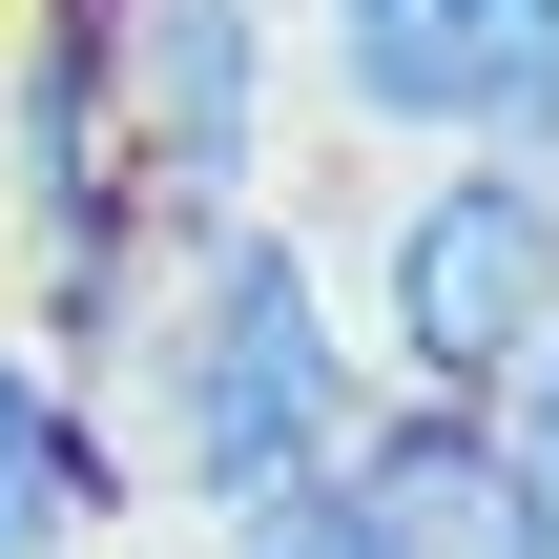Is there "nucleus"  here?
<instances>
[{
	"label": "nucleus",
	"mask_w": 559,
	"mask_h": 559,
	"mask_svg": "<svg viewBox=\"0 0 559 559\" xmlns=\"http://www.w3.org/2000/svg\"><path fill=\"white\" fill-rule=\"evenodd\" d=\"M124 187L166 228L270 207V0H124Z\"/></svg>",
	"instance_id": "nucleus-4"
},
{
	"label": "nucleus",
	"mask_w": 559,
	"mask_h": 559,
	"mask_svg": "<svg viewBox=\"0 0 559 559\" xmlns=\"http://www.w3.org/2000/svg\"><path fill=\"white\" fill-rule=\"evenodd\" d=\"M207 559H353V498H270V519H207Z\"/></svg>",
	"instance_id": "nucleus-8"
},
{
	"label": "nucleus",
	"mask_w": 559,
	"mask_h": 559,
	"mask_svg": "<svg viewBox=\"0 0 559 559\" xmlns=\"http://www.w3.org/2000/svg\"><path fill=\"white\" fill-rule=\"evenodd\" d=\"M124 415V477H166V519H270V498H332V456L373 436V353H353V290L290 207H228V228H166V290L104 373Z\"/></svg>",
	"instance_id": "nucleus-1"
},
{
	"label": "nucleus",
	"mask_w": 559,
	"mask_h": 559,
	"mask_svg": "<svg viewBox=\"0 0 559 559\" xmlns=\"http://www.w3.org/2000/svg\"><path fill=\"white\" fill-rule=\"evenodd\" d=\"M145 519V477H124V415L41 353V332H0V559H83Z\"/></svg>",
	"instance_id": "nucleus-5"
},
{
	"label": "nucleus",
	"mask_w": 559,
	"mask_h": 559,
	"mask_svg": "<svg viewBox=\"0 0 559 559\" xmlns=\"http://www.w3.org/2000/svg\"><path fill=\"white\" fill-rule=\"evenodd\" d=\"M332 498H353V559H519L477 394H373V436L332 456Z\"/></svg>",
	"instance_id": "nucleus-6"
},
{
	"label": "nucleus",
	"mask_w": 559,
	"mask_h": 559,
	"mask_svg": "<svg viewBox=\"0 0 559 559\" xmlns=\"http://www.w3.org/2000/svg\"><path fill=\"white\" fill-rule=\"evenodd\" d=\"M311 83L353 145H519L559 166V0H311Z\"/></svg>",
	"instance_id": "nucleus-3"
},
{
	"label": "nucleus",
	"mask_w": 559,
	"mask_h": 559,
	"mask_svg": "<svg viewBox=\"0 0 559 559\" xmlns=\"http://www.w3.org/2000/svg\"><path fill=\"white\" fill-rule=\"evenodd\" d=\"M332 290H353L373 394H498L559 332V166H519V145H415L373 187V228H353Z\"/></svg>",
	"instance_id": "nucleus-2"
},
{
	"label": "nucleus",
	"mask_w": 559,
	"mask_h": 559,
	"mask_svg": "<svg viewBox=\"0 0 559 559\" xmlns=\"http://www.w3.org/2000/svg\"><path fill=\"white\" fill-rule=\"evenodd\" d=\"M477 436H498V519H519V559H559V332L477 394Z\"/></svg>",
	"instance_id": "nucleus-7"
}]
</instances>
